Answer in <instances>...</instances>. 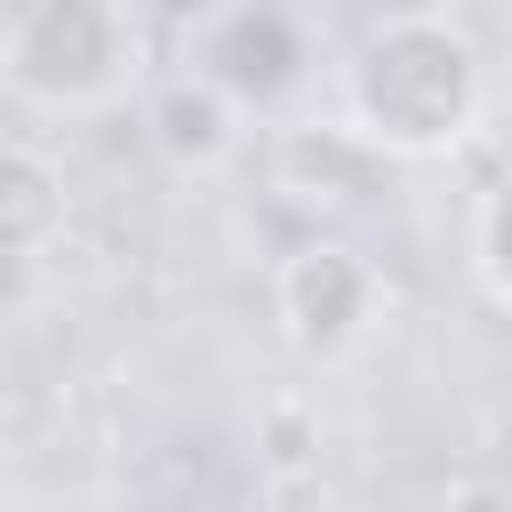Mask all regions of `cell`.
Instances as JSON below:
<instances>
[{"label": "cell", "instance_id": "3", "mask_svg": "<svg viewBox=\"0 0 512 512\" xmlns=\"http://www.w3.org/2000/svg\"><path fill=\"white\" fill-rule=\"evenodd\" d=\"M384 312H392V288H384L376 256L352 248V240L312 232L304 248H288L272 264V320H280L288 352L312 360V368L360 360L368 336L384 328Z\"/></svg>", "mask_w": 512, "mask_h": 512}, {"label": "cell", "instance_id": "10", "mask_svg": "<svg viewBox=\"0 0 512 512\" xmlns=\"http://www.w3.org/2000/svg\"><path fill=\"white\" fill-rule=\"evenodd\" d=\"M136 8H144L152 24H168V32H200V24H208L224 0H136Z\"/></svg>", "mask_w": 512, "mask_h": 512}, {"label": "cell", "instance_id": "1", "mask_svg": "<svg viewBox=\"0 0 512 512\" xmlns=\"http://www.w3.org/2000/svg\"><path fill=\"white\" fill-rule=\"evenodd\" d=\"M336 112L392 160H448L488 112V64L440 8H384L336 72Z\"/></svg>", "mask_w": 512, "mask_h": 512}, {"label": "cell", "instance_id": "5", "mask_svg": "<svg viewBox=\"0 0 512 512\" xmlns=\"http://www.w3.org/2000/svg\"><path fill=\"white\" fill-rule=\"evenodd\" d=\"M384 176H392V152L368 144L344 112L336 120H280V136H272V192H288L312 216L368 208L384 192Z\"/></svg>", "mask_w": 512, "mask_h": 512}, {"label": "cell", "instance_id": "4", "mask_svg": "<svg viewBox=\"0 0 512 512\" xmlns=\"http://www.w3.org/2000/svg\"><path fill=\"white\" fill-rule=\"evenodd\" d=\"M192 40V64L248 112H280L312 80V32L288 0H224Z\"/></svg>", "mask_w": 512, "mask_h": 512}, {"label": "cell", "instance_id": "9", "mask_svg": "<svg viewBox=\"0 0 512 512\" xmlns=\"http://www.w3.org/2000/svg\"><path fill=\"white\" fill-rule=\"evenodd\" d=\"M256 456L280 464V472H288V464H312V456H320V416H312L296 392L272 400V408L256 416Z\"/></svg>", "mask_w": 512, "mask_h": 512}, {"label": "cell", "instance_id": "7", "mask_svg": "<svg viewBox=\"0 0 512 512\" xmlns=\"http://www.w3.org/2000/svg\"><path fill=\"white\" fill-rule=\"evenodd\" d=\"M64 216H72L64 160H56V152H40L32 136H16V144H8V184H0V232H8L16 272H32V264L64 240Z\"/></svg>", "mask_w": 512, "mask_h": 512}, {"label": "cell", "instance_id": "6", "mask_svg": "<svg viewBox=\"0 0 512 512\" xmlns=\"http://www.w3.org/2000/svg\"><path fill=\"white\" fill-rule=\"evenodd\" d=\"M240 120H248V104H240V96H224L200 64H192V72H176V80L152 96V112H144L152 144H160L176 168H224V160L240 152Z\"/></svg>", "mask_w": 512, "mask_h": 512}, {"label": "cell", "instance_id": "2", "mask_svg": "<svg viewBox=\"0 0 512 512\" xmlns=\"http://www.w3.org/2000/svg\"><path fill=\"white\" fill-rule=\"evenodd\" d=\"M144 72L136 0H0V80L16 112L88 120L112 112Z\"/></svg>", "mask_w": 512, "mask_h": 512}, {"label": "cell", "instance_id": "8", "mask_svg": "<svg viewBox=\"0 0 512 512\" xmlns=\"http://www.w3.org/2000/svg\"><path fill=\"white\" fill-rule=\"evenodd\" d=\"M472 272H480V288L512 312V168L480 192V208H472Z\"/></svg>", "mask_w": 512, "mask_h": 512}]
</instances>
